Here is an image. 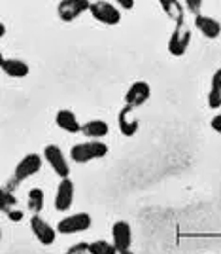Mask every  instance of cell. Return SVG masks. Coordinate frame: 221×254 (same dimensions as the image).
I'll list each match as a JSON object with an SVG mask.
<instances>
[{"label":"cell","mask_w":221,"mask_h":254,"mask_svg":"<svg viewBox=\"0 0 221 254\" xmlns=\"http://www.w3.org/2000/svg\"><path fill=\"white\" fill-rule=\"evenodd\" d=\"M55 122L66 133H74V135L82 133V126H80V122H78V118L72 110H59L57 116H55Z\"/></svg>","instance_id":"14"},{"label":"cell","mask_w":221,"mask_h":254,"mask_svg":"<svg viewBox=\"0 0 221 254\" xmlns=\"http://www.w3.org/2000/svg\"><path fill=\"white\" fill-rule=\"evenodd\" d=\"M29 209L32 212H40L44 209V191L40 188H32L29 191Z\"/></svg>","instance_id":"19"},{"label":"cell","mask_w":221,"mask_h":254,"mask_svg":"<svg viewBox=\"0 0 221 254\" xmlns=\"http://www.w3.org/2000/svg\"><path fill=\"white\" fill-rule=\"evenodd\" d=\"M159 4H161V8L165 10V13L169 15L170 19L176 21V25L183 21V2H178V0H161Z\"/></svg>","instance_id":"17"},{"label":"cell","mask_w":221,"mask_h":254,"mask_svg":"<svg viewBox=\"0 0 221 254\" xmlns=\"http://www.w3.org/2000/svg\"><path fill=\"white\" fill-rule=\"evenodd\" d=\"M89 254H119L114 243H108L104 239H96L89 243Z\"/></svg>","instance_id":"18"},{"label":"cell","mask_w":221,"mask_h":254,"mask_svg":"<svg viewBox=\"0 0 221 254\" xmlns=\"http://www.w3.org/2000/svg\"><path fill=\"white\" fill-rule=\"evenodd\" d=\"M91 15L95 17L98 23L102 25H117L121 21V13L117 10L112 2H104V0H98V2H91Z\"/></svg>","instance_id":"4"},{"label":"cell","mask_w":221,"mask_h":254,"mask_svg":"<svg viewBox=\"0 0 221 254\" xmlns=\"http://www.w3.org/2000/svg\"><path fill=\"white\" fill-rule=\"evenodd\" d=\"M44 158L45 161L51 165V169L61 177V179H68V175H70V165H68V161L64 158L63 150L59 148L57 144H47L45 148H44Z\"/></svg>","instance_id":"5"},{"label":"cell","mask_w":221,"mask_h":254,"mask_svg":"<svg viewBox=\"0 0 221 254\" xmlns=\"http://www.w3.org/2000/svg\"><path fill=\"white\" fill-rule=\"evenodd\" d=\"M191 42V29L185 25V21H181L176 25L174 32L170 34V40H169V52L170 55L174 57H181L183 53L187 52Z\"/></svg>","instance_id":"2"},{"label":"cell","mask_w":221,"mask_h":254,"mask_svg":"<svg viewBox=\"0 0 221 254\" xmlns=\"http://www.w3.org/2000/svg\"><path fill=\"white\" fill-rule=\"evenodd\" d=\"M210 126H212V129H214L216 133H221V114H218V116L212 118Z\"/></svg>","instance_id":"24"},{"label":"cell","mask_w":221,"mask_h":254,"mask_svg":"<svg viewBox=\"0 0 221 254\" xmlns=\"http://www.w3.org/2000/svg\"><path fill=\"white\" fill-rule=\"evenodd\" d=\"M183 8H187V10L193 13V15H200V8H202V0H185L183 2Z\"/></svg>","instance_id":"21"},{"label":"cell","mask_w":221,"mask_h":254,"mask_svg":"<svg viewBox=\"0 0 221 254\" xmlns=\"http://www.w3.org/2000/svg\"><path fill=\"white\" fill-rule=\"evenodd\" d=\"M133 6H134L133 0H119V8H123V10H131Z\"/></svg>","instance_id":"25"},{"label":"cell","mask_w":221,"mask_h":254,"mask_svg":"<svg viewBox=\"0 0 221 254\" xmlns=\"http://www.w3.org/2000/svg\"><path fill=\"white\" fill-rule=\"evenodd\" d=\"M74 201V182L70 179H63L57 186L55 193V209L57 211H68Z\"/></svg>","instance_id":"11"},{"label":"cell","mask_w":221,"mask_h":254,"mask_svg":"<svg viewBox=\"0 0 221 254\" xmlns=\"http://www.w3.org/2000/svg\"><path fill=\"white\" fill-rule=\"evenodd\" d=\"M66 254H89V243H76L72 245Z\"/></svg>","instance_id":"22"},{"label":"cell","mask_w":221,"mask_h":254,"mask_svg":"<svg viewBox=\"0 0 221 254\" xmlns=\"http://www.w3.org/2000/svg\"><path fill=\"white\" fill-rule=\"evenodd\" d=\"M91 10V2L89 0H63L57 6V13L64 23H70L78 19L82 13Z\"/></svg>","instance_id":"6"},{"label":"cell","mask_w":221,"mask_h":254,"mask_svg":"<svg viewBox=\"0 0 221 254\" xmlns=\"http://www.w3.org/2000/svg\"><path fill=\"white\" fill-rule=\"evenodd\" d=\"M208 106H210V108H220L221 106V91L220 89L210 87V93H208Z\"/></svg>","instance_id":"20"},{"label":"cell","mask_w":221,"mask_h":254,"mask_svg":"<svg viewBox=\"0 0 221 254\" xmlns=\"http://www.w3.org/2000/svg\"><path fill=\"white\" fill-rule=\"evenodd\" d=\"M0 66L4 70V74H8L10 78H25L29 74V64L21 61V59H8V57H2Z\"/></svg>","instance_id":"13"},{"label":"cell","mask_w":221,"mask_h":254,"mask_svg":"<svg viewBox=\"0 0 221 254\" xmlns=\"http://www.w3.org/2000/svg\"><path fill=\"white\" fill-rule=\"evenodd\" d=\"M108 154V146H106L102 140H87V142H80V144H74L70 150V158L76 163H89L93 159L104 158Z\"/></svg>","instance_id":"1"},{"label":"cell","mask_w":221,"mask_h":254,"mask_svg":"<svg viewBox=\"0 0 221 254\" xmlns=\"http://www.w3.org/2000/svg\"><path fill=\"white\" fill-rule=\"evenodd\" d=\"M42 169V158L38 154H29L17 163L15 173H13V179L15 182H21V180L29 179L32 175H36L38 171Z\"/></svg>","instance_id":"7"},{"label":"cell","mask_w":221,"mask_h":254,"mask_svg":"<svg viewBox=\"0 0 221 254\" xmlns=\"http://www.w3.org/2000/svg\"><path fill=\"white\" fill-rule=\"evenodd\" d=\"M212 87L221 91V68H218V70L214 72V76H212Z\"/></svg>","instance_id":"23"},{"label":"cell","mask_w":221,"mask_h":254,"mask_svg":"<svg viewBox=\"0 0 221 254\" xmlns=\"http://www.w3.org/2000/svg\"><path fill=\"white\" fill-rule=\"evenodd\" d=\"M195 27H197L206 38H210V40L218 38L221 34V25L216 21V19L208 17V15H199V17H195Z\"/></svg>","instance_id":"15"},{"label":"cell","mask_w":221,"mask_h":254,"mask_svg":"<svg viewBox=\"0 0 221 254\" xmlns=\"http://www.w3.org/2000/svg\"><path fill=\"white\" fill-rule=\"evenodd\" d=\"M131 106H123L121 110H119V116H117V124H119V131L125 135V137H133L134 133L138 131V120L134 118H129L131 114Z\"/></svg>","instance_id":"16"},{"label":"cell","mask_w":221,"mask_h":254,"mask_svg":"<svg viewBox=\"0 0 221 254\" xmlns=\"http://www.w3.org/2000/svg\"><path fill=\"white\" fill-rule=\"evenodd\" d=\"M93 224V218L87 214V212H76L63 218L61 222L57 224V232L63 233V235H70V233H80L89 230Z\"/></svg>","instance_id":"3"},{"label":"cell","mask_w":221,"mask_h":254,"mask_svg":"<svg viewBox=\"0 0 221 254\" xmlns=\"http://www.w3.org/2000/svg\"><path fill=\"white\" fill-rule=\"evenodd\" d=\"M149 95H151L149 84H146V82H134V84L127 89L125 103H127V106H131V108H136V106L144 105L147 99H149Z\"/></svg>","instance_id":"10"},{"label":"cell","mask_w":221,"mask_h":254,"mask_svg":"<svg viewBox=\"0 0 221 254\" xmlns=\"http://www.w3.org/2000/svg\"><path fill=\"white\" fill-rule=\"evenodd\" d=\"M110 133V126L104 120H89L87 124L82 126V135L89 138V140H100Z\"/></svg>","instance_id":"12"},{"label":"cell","mask_w":221,"mask_h":254,"mask_svg":"<svg viewBox=\"0 0 221 254\" xmlns=\"http://www.w3.org/2000/svg\"><path fill=\"white\" fill-rule=\"evenodd\" d=\"M29 224H31V230H32V233H34V237L42 245H51L53 241H55L57 230L51 228V226L45 222L44 218H40L38 214H34Z\"/></svg>","instance_id":"9"},{"label":"cell","mask_w":221,"mask_h":254,"mask_svg":"<svg viewBox=\"0 0 221 254\" xmlns=\"http://www.w3.org/2000/svg\"><path fill=\"white\" fill-rule=\"evenodd\" d=\"M112 241L116 245L117 253H125L131 251V243H133V232L131 226L125 220H117L112 228Z\"/></svg>","instance_id":"8"},{"label":"cell","mask_w":221,"mask_h":254,"mask_svg":"<svg viewBox=\"0 0 221 254\" xmlns=\"http://www.w3.org/2000/svg\"><path fill=\"white\" fill-rule=\"evenodd\" d=\"M119 254H134L133 251H125V253H119Z\"/></svg>","instance_id":"26"}]
</instances>
